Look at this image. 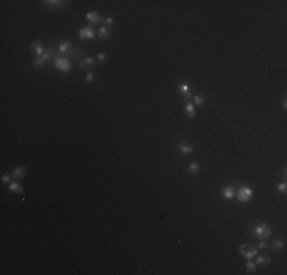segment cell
Listing matches in <instances>:
<instances>
[{
    "instance_id": "cell-1",
    "label": "cell",
    "mask_w": 287,
    "mask_h": 275,
    "mask_svg": "<svg viewBox=\"0 0 287 275\" xmlns=\"http://www.w3.org/2000/svg\"><path fill=\"white\" fill-rule=\"evenodd\" d=\"M270 228L266 225V223H261V225H258L255 229H253V234H255V237H258L260 240H263V238H267L270 236Z\"/></svg>"
},
{
    "instance_id": "cell-2",
    "label": "cell",
    "mask_w": 287,
    "mask_h": 275,
    "mask_svg": "<svg viewBox=\"0 0 287 275\" xmlns=\"http://www.w3.org/2000/svg\"><path fill=\"white\" fill-rule=\"evenodd\" d=\"M252 196H253V191L249 186H241L240 191H238V200L241 203H248L252 199Z\"/></svg>"
},
{
    "instance_id": "cell-3",
    "label": "cell",
    "mask_w": 287,
    "mask_h": 275,
    "mask_svg": "<svg viewBox=\"0 0 287 275\" xmlns=\"http://www.w3.org/2000/svg\"><path fill=\"white\" fill-rule=\"evenodd\" d=\"M55 67L61 72H69L72 71V64H71V60L67 58H57L55 60Z\"/></svg>"
},
{
    "instance_id": "cell-4",
    "label": "cell",
    "mask_w": 287,
    "mask_h": 275,
    "mask_svg": "<svg viewBox=\"0 0 287 275\" xmlns=\"http://www.w3.org/2000/svg\"><path fill=\"white\" fill-rule=\"evenodd\" d=\"M240 252H241V255L246 257V258H253V257L257 255V248L251 246V245H241L240 246Z\"/></svg>"
},
{
    "instance_id": "cell-5",
    "label": "cell",
    "mask_w": 287,
    "mask_h": 275,
    "mask_svg": "<svg viewBox=\"0 0 287 275\" xmlns=\"http://www.w3.org/2000/svg\"><path fill=\"white\" fill-rule=\"evenodd\" d=\"M78 35H80V38H83V40H90V38L95 37V31H93L92 26H86V28H81V31H80Z\"/></svg>"
},
{
    "instance_id": "cell-6",
    "label": "cell",
    "mask_w": 287,
    "mask_h": 275,
    "mask_svg": "<svg viewBox=\"0 0 287 275\" xmlns=\"http://www.w3.org/2000/svg\"><path fill=\"white\" fill-rule=\"evenodd\" d=\"M49 60H51V54H44V55H41V57H38L37 60H34L32 66H34V67H41V66H44Z\"/></svg>"
},
{
    "instance_id": "cell-7",
    "label": "cell",
    "mask_w": 287,
    "mask_h": 275,
    "mask_svg": "<svg viewBox=\"0 0 287 275\" xmlns=\"http://www.w3.org/2000/svg\"><path fill=\"white\" fill-rule=\"evenodd\" d=\"M86 18L89 20L92 25H96V23H99V21H101V17H99V14H98L96 11H89V12H87V16H86Z\"/></svg>"
},
{
    "instance_id": "cell-8",
    "label": "cell",
    "mask_w": 287,
    "mask_h": 275,
    "mask_svg": "<svg viewBox=\"0 0 287 275\" xmlns=\"http://www.w3.org/2000/svg\"><path fill=\"white\" fill-rule=\"evenodd\" d=\"M25 176H26V168L25 167H16L12 170V177L20 179V177H25Z\"/></svg>"
},
{
    "instance_id": "cell-9",
    "label": "cell",
    "mask_w": 287,
    "mask_h": 275,
    "mask_svg": "<svg viewBox=\"0 0 287 275\" xmlns=\"http://www.w3.org/2000/svg\"><path fill=\"white\" fill-rule=\"evenodd\" d=\"M221 194H223V197L225 199H234V196H235V193H234L232 186H225L223 190H221Z\"/></svg>"
},
{
    "instance_id": "cell-10",
    "label": "cell",
    "mask_w": 287,
    "mask_h": 275,
    "mask_svg": "<svg viewBox=\"0 0 287 275\" xmlns=\"http://www.w3.org/2000/svg\"><path fill=\"white\" fill-rule=\"evenodd\" d=\"M179 150H180V153H183V154H191V153L194 151L193 145H189V144H185V142L179 144Z\"/></svg>"
},
{
    "instance_id": "cell-11",
    "label": "cell",
    "mask_w": 287,
    "mask_h": 275,
    "mask_svg": "<svg viewBox=\"0 0 287 275\" xmlns=\"http://www.w3.org/2000/svg\"><path fill=\"white\" fill-rule=\"evenodd\" d=\"M46 6H52V8H60V6H63L64 5V2H61V0H46V2H43Z\"/></svg>"
},
{
    "instance_id": "cell-12",
    "label": "cell",
    "mask_w": 287,
    "mask_h": 275,
    "mask_svg": "<svg viewBox=\"0 0 287 275\" xmlns=\"http://www.w3.org/2000/svg\"><path fill=\"white\" fill-rule=\"evenodd\" d=\"M93 63H95V60H93L92 57H89V58H84V60H81V63H80V67H81V69H86V67H90Z\"/></svg>"
},
{
    "instance_id": "cell-13",
    "label": "cell",
    "mask_w": 287,
    "mask_h": 275,
    "mask_svg": "<svg viewBox=\"0 0 287 275\" xmlns=\"http://www.w3.org/2000/svg\"><path fill=\"white\" fill-rule=\"evenodd\" d=\"M8 188H9V191H12V193H21L23 191V186L20 185V183L17 182H12L8 185Z\"/></svg>"
},
{
    "instance_id": "cell-14",
    "label": "cell",
    "mask_w": 287,
    "mask_h": 275,
    "mask_svg": "<svg viewBox=\"0 0 287 275\" xmlns=\"http://www.w3.org/2000/svg\"><path fill=\"white\" fill-rule=\"evenodd\" d=\"M179 92L182 95H185L186 98H189V86L185 84V83H180L179 84Z\"/></svg>"
},
{
    "instance_id": "cell-15",
    "label": "cell",
    "mask_w": 287,
    "mask_h": 275,
    "mask_svg": "<svg viewBox=\"0 0 287 275\" xmlns=\"http://www.w3.org/2000/svg\"><path fill=\"white\" fill-rule=\"evenodd\" d=\"M32 51H34L38 57L44 55V49H43V46H41L40 43H34V44H32Z\"/></svg>"
},
{
    "instance_id": "cell-16",
    "label": "cell",
    "mask_w": 287,
    "mask_h": 275,
    "mask_svg": "<svg viewBox=\"0 0 287 275\" xmlns=\"http://www.w3.org/2000/svg\"><path fill=\"white\" fill-rule=\"evenodd\" d=\"M98 35L101 37V38H106V40H107L108 37H110V31H108L107 26H102V28H99V31H98Z\"/></svg>"
},
{
    "instance_id": "cell-17",
    "label": "cell",
    "mask_w": 287,
    "mask_h": 275,
    "mask_svg": "<svg viewBox=\"0 0 287 275\" xmlns=\"http://www.w3.org/2000/svg\"><path fill=\"white\" fill-rule=\"evenodd\" d=\"M186 112H188V116L189 118H194L196 116V107H194L193 103H188L186 104Z\"/></svg>"
},
{
    "instance_id": "cell-18",
    "label": "cell",
    "mask_w": 287,
    "mask_h": 275,
    "mask_svg": "<svg viewBox=\"0 0 287 275\" xmlns=\"http://www.w3.org/2000/svg\"><path fill=\"white\" fill-rule=\"evenodd\" d=\"M269 264L270 263V257H263V255H260V257H257V260H255V264Z\"/></svg>"
},
{
    "instance_id": "cell-19",
    "label": "cell",
    "mask_w": 287,
    "mask_h": 275,
    "mask_svg": "<svg viewBox=\"0 0 287 275\" xmlns=\"http://www.w3.org/2000/svg\"><path fill=\"white\" fill-rule=\"evenodd\" d=\"M71 49H72V44L67 43V41H64V43H61V44L58 46V51H60V52H67V51H71Z\"/></svg>"
},
{
    "instance_id": "cell-20",
    "label": "cell",
    "mask_w": 287,
    "mask_h": 275,
    "mask_svg": "<svg viewBox=\"0 0 287 275\" xmlns=\"http://www.w3.org/2000/svg\"><path fill=\"white\" fill-rule=\"evenodd\" d=\"M188 171H189V174H197V173H198L197 162H191V164H189V167H188Z\"/></svg>"
},
{
    "instance_id": "cell-21",
    "label": "cell",
    "mask_w": 287,
    "mask_h": 275,
    "mask_svg": "<svg viewBox=\"0 0 287 275\" xmlns=\"http://www.w3.org/2000/svg\"><path fill=\"white\" fill-rule=\"evenodd\" d=\"M255 268H257V264L252 261L251 258H248V261H246V269H248L249 272H255Z\"/></svg>"
},
{
    "instance_id": "cell-22",
    "label": "cell",
    "mask_w": 287,
    "mask_h": 275,
    "mask_svg": "<svg viewBox=\"0 0 287 275\" xmlns=\"http://www.w3.org/2000/svg\"><path fill=\"white\" fill-rule=\"evenodd\" d=\"M272 246H273V249H275V251H281V249L284 248V241H281V240H275Z\"/></svg>"
},
{
    "instance_id": "cell-23",
    "label": "cell",
    "mask_w": 287,
    "mask_h": 275,
    "mask_svg": "<svg viewBox=\"0 0 287 275\" xmlns=\"http://www.w3.org/2000/svg\"><path fill=\"white\" fill-rule=\"evenodd\" d=\"M275 190H276V193H286V190H287V185H286V182H281V183H278V185L275 186Z\"/></svg>"
},
{
    "instance_id": "cell-24",
    "label": "cell",
    "mask_w": 287,
    "mask_h": 275,
    "mask_svg": "<svg viewBox=\"0 0 287 275\" xmlns=\"http://www.w3.org/2000/svg\"><path fill=\"white\" fill-rule=\"evenodd\" d=\"M193 101H194V104H196V106H202L205 99H203V98H202L200 95H196V96L193 98Z\"/></svg>"
},
{
    "instance_id": "cell-25",
    "label": "cell",
    "mask_w": 287,
    "mask_h": 275,
    "mask_svg": "<svg viewBox=\"0 0 287 275\" xmlns=\"http://www.w3.org/2000/svg\"><path fill=\"white\" fill-rule=\"evenodd\" d=\"M9 181H11V176H9V174H3V176H2V182L3 183H11Z\"/></svg>"
},
{
    "instance_id": "cell-26",
    "label": "cell",
    "mask_w": 287,
    "mask_h": 275,
    "mask_svg": "<svg viewBox=\"0 0 287 275\" xmlns=\"http://www.w3.org/2000/svg\"><path fill=\"white\" fill-rule=\"evenodd\" d=\"M93 80H95V75H93L92 72H89L87 75H86V81H87V83H92Z\"/></svg>"
},
{
    "instance_id": "cell-27",
    "label": "cell",
    "mask_w": 287,
    "mask_h": 275,
    "mask_svg": "<svg viewBox=\"0 0 287 275\" xmlns=\"http://www.w3.org/2000/svg\"><path fill=\"white\" fill-rule=\"evenodd\" d=\"M258 248H261V249H266V248H267V245H266V241H264V240H261V241L258 243Z\"/></svg>"
},
{
    "instance_id": "cell-28",
    "label": "cell",
    "mask_w": 287,
    "mask_h": 275,
    "mask_svg": "<svg viewBox=\"0 0 287 275\" xmlns=\"http://www.w3.org/2000/svg\"><path fill=\"white\" fill-rule=\"evenodd\" d=\"M104 23H106V26H108V25H112V23H113V18H112V17H107L106 20H104Z\"/></svg>"
},
{
    "instance_id": "cell-29",
    "label": "cell",
    "mask_w": 287,
    "mask_h": 275,
    "mask_svg": "<svg viewBox=\"0 0 287 275\" xmlns=\"http://www.w3.org/2000/svg\"><path fill=\"white\" fill-rule=\"evenodd\" d=\"M98 60H99V61H104V60H106V54H99L98 55Z\"/></svg>"
}]
</instances>
